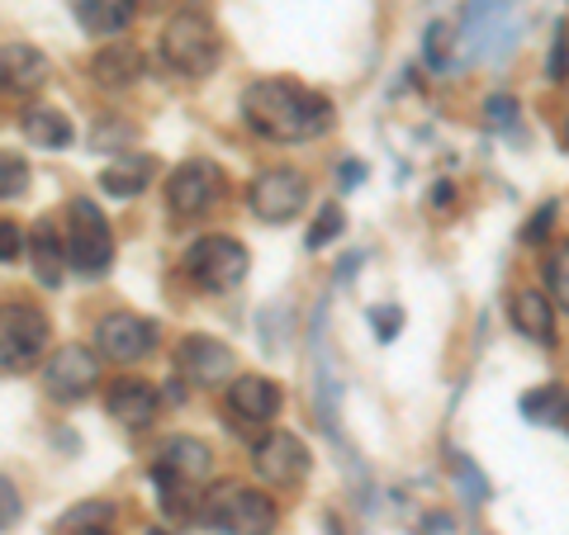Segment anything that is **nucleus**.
Returning <instances> with one entry per match:
<instances>
[{"label": "nucleus", "instance_id": "obj_1", "mask_svg": "<svg viewBox=\"0 0 569 535\" xmlns=\"http://www.w3.org/2000/svg\"><path fill=\"white\" fill-rule=\"evenodd\" d=\"M242 119H247V129L261 133V138H271V142H309V138L328 133L332 104L318 91H309V85L266 77V81L247 85Z\"/></svg>", "mask_w": 569, "mask_h": 535}, {"label": "nucleus", "instance_id": "obj_33", "mask_svg": "<svg viewBox=\"0 0 569 535\" xmlns=\"http://www.w3.org/2000/svg\"><path fill=\"white\" fill-rule=\"evenodd\" d=\"M0 503H6V516H0V526L14 531V522H20V493H14L10 478H6V484H0Z\"/></svg>", "mask_w": 569, "mask_h": 535}, {"label": "nucleus", "instance_id": "obj_15", "mask_svg": "<svg viewBox=\"0 0 569 535\" xmlns=\"http://www.w3.org/2000/svg\"><path fill=\"white\" fill-rule=\"evenodd\" d=\"M138 77H142V52L129 39H110L91 58V81L100 91H129V85H138Z\"/></svg>", "mask_w": 569, "mask_h": 535}, {"label": "nucleus", "instance_id": "obj_10", "mask_svg": "<svg viewBox=\"0 0 569 535\" xmlns=\"http://www.w3.org/2000/svg\"><path fill=\"white\" fill-rule=\"evenodd\" d=\"M96 351L114 365H138L157 351V327L138 313H104L96 323Z\"/></svg>", "mask_w": 569, "mask_h": 535}, {"label": "nucleus", "instance_id": "obj_22", "mask_svg": "<svg viewBox=\"0 0 569 535\" xmlns=\"http://www.w3.org/2000/svg\"><path fill=\"white\" fill-rule=\"evenodd\" d=\"M20 129H24V138L33 142V148H48V152H62L71 138V119L58 110V104H33V110H24V119H20Z\"/></svg>", "mask_w": 569, "mask_h": 535}, {"label": "nucleus", "instance_id": "obj_31", "mask_svg": "<svg viewBox=\"0 0 569 535\" xmlns=\"http://www.w3.org/2000/svg\"><path fill=\"white\" fill-rule=\"evenodd\" d=\"M451 58V29L447 24H427V62H447Z\"/></svg>", "mask_w": 569, "mask_h": 535}, {"label": "nucleus", "instance_id": "obj_6", "mask_svg": "<svg viewBox=\"0 0 569 535\" xmlns=\"http://www.w3.org/2000/svg\"><path fill=\"white\" fill-rule=\"evenodd\" d=\"M48 336H52V327H48V313L39 309V303L6 299V313H0V365H6V374L24 370L29 361H39Z\"/></svg>", "mask_w": 569, "mask_h": 535}, {"label": "nucleus", "instance_id": "obj_16", "mask_svg": "<svg viewBox=\"0 0 569 535\" xmlns=\"http://www.w3.org/2000/svg\"><path fill=\"white\" fill-rule=\"evenodd\" d=\"M508 317H512V327H518L527 342H537V346H550L556 342V299L541 294V290H518L508 303Z\"/></svg>", "mask_w": 569, "mask_h": 535}, {"label": "nucleus", "instance_id": "obj_13", "mask_svg": "<svg viewBox=\"0 0 569 535\" xmlns=\"http://www.w3.org/2000/svg\"><path fill=\"white\" fill-rule=\"evenodd\" d=\"M228 413H233L238 422L266 426V422L280 413V388H276V380H266V374H238V380L228 384Z\"/></svg>", "mask_w": 569, "mask_h": 535}, {"label": "nucleus", "instance_id": "obj_24", "mask_svg": "<svg viewBox=\"0 0 569 535\" xmlns=\"http://www.w3.org/2000/svg\"><path fill=\"white\" fill-rule=\"evenodd\" d=\"M342 228H347L342 204H323V209H318V219H313V228H309V246L318 252V246L337 242V238H342Z\"/></svg>", "mask_w": 569, "mask_h": 535}, {"label": "nucleus", "instance_id": "obj_7", "mask_svg": "<svg viewBox=\"0 0 569 535\" xmlns=\"http://www.w3.org/2000/svg\"><path fill=\"white\" fill-rule=\"evenodd\" d=\"M176 370H181V380L190 388H228L238 380V355L228 351L219 336L194 332L176 346Z\"/></svg>", "mask_w": 569, "mask_h": 535}, {"label": "nucleus", "instance_id": "obj_36", "mask_svg": "<svg viewBox=\"0 0 569 535\" xmlns=\"http://www.w3.org/2000/svg\"><path fill=\"white\" fill-rule=\"evenodd\" d=\"M71 535H110V531H104V526H77Z\"/></svg>", "mask_w": 569, "mask_h": 535}, {"label": "nucleus", "instance_id": "obj_19", "mask_svg": "<svg viewBox=\"0 0 569 535\" xmlns=\"http://www.w3.org/2000/svg\"><path fill=\"white\" fill-rule=\"evenodd\" d=\"M62 256H67V238L58 233V219H39L33 223V238H29V261H33V275L48 290L62 284Z\"/></svg>", "mask_w": 569, "mask_h": 535}, {"label": "nucleus", "instance_id": "obj_9", "mask_svg": "<svg viewBox=\"0 0 569 535\" xmlns=\"http://www.w3.org/2000/svg\"><path fill=\"white\" fill-rule=\"evenodd\" d=\"M305 204H309V181L295 166H271L247 185V209H252L261 223H284Z\"/></svg>", "mask_w": 569, "mask_h": 535}, {"label": "nucleus", "instance_id": "obj_3", "mask_svg": "<svg viewBox=\"0 0 569 535\" xmlns=\"http://www.w3.org/2000/svg\"><path fill=\"white\" fill-rule=\"evenodd\" d=\"M247 265H252V256H247V246L233 242V238H200L181 256L186 280L194 284V290H204V294L238 290V284L247 280Z\"/></svg>", "mask_w": 569, "mask_h": 535}, {"label": "nucleus", "instance_id": "obj_38", "mask_svg": "<svg viewBox=\"0 0 569 535\" xmlns=\"http://www.w3.org/2000/svg\"><path fill=\"white\" fill-rule=\"evenodd\" d=\"M148 535H167V531H148Z\"/></svg>", "mask_w": 569, "mask_h": 535}, {"label": "nucleus", "instance_id": "obj_32", "mask_svg": "<svg viewBox=\"0 0 569 535\" xmlns=\"http://www.w3.org/2000/svg\"><path fill=\"white\" fill-rule=\"evenodd\" d=\"M370 323H376L380 342H395L399 327H403V313H399V309H370Z\"/></svg>", "mask_w": 569, "mask_h": 535}, {"label": "nucleus", "instance_id": "obj_23", "mask_svg": "<svg viewBox=\"0 0 569 535\" xmlns=\"http://www.w3.org/2000/svg\"><path fill=\"white\" fill-rule=\"evenodd\" d=\"M546 284H550V299L560 303V309H569V238L550 252L546 261Z\"/></svg>", "mask_w": 569, "mask_h": 535}, {"label": "nucleus", "instance_id": "obj_28", "mask_svg": "<svg viewBox=\"0 0 569 535\" xmlns=\"http://www.w3.org/2000/svg\"><path fill=\"white\" fill-rule=\"evenodd\" d=\"M550 223H556V204H541L537 213L527 219V228H522V242H531V246H541L546 238H550Z\"/></svg>", "mask_w": 569, "mask_h": 535}, {"label": "nucleus", "instance_id": "obj_27", "mask_svg": "<svg viewBox=\"0 0 569 535\" xmlns=\"http://www.w3.org/2000/svg\"><path fill=\"white\" fill-rule=\"evenodd\" d=\"M550 81H569V29L556 24V43H550V62H546Z\"/></svg>", "mask_w": 569, "mask_h": 535}, {"label": "nucleus", "instance_id": "obj_29", "mask_svg": "<svg viewBox=\"0 0 569 535\" xmlns=\"http://www.w3.org/2000/svg\"><path fill=\"white\" fill-rule=\"evenodd\" d=\"M485 119L493 123V129H508V123L518 119V100L512 95H489L485 100Z\"/></svg>", "mask_w": 569, "mask_h": 535}, {"label": "nucleus", "instance_id": "obj_25", "mask_svg": "<svg viewBox=\"0 0 569 535\" xmlns=\"http://www.w3.org/2000/svg\"><path fill=\"white\" fill-rule=\"evenodd\" d=\"M522 417L531 422H560V388H531V394H522Z\"/></svg>", "mask_w": 569, "mask_h": 535}, {"label": "nucleus", "instance_id": "obj_4", "mask_svg": "<svg viewBox=\"0 0 569 535\" xmlns=\"http://www.w3.org/2000/svg\"><path fill=\"white\" fill-rule=\"evenodd\" d=\"M204 516L219 535H271L276 531V503L242 484H223L219 493H209Z\"/></svg>", "mask_w": 569, "mask_h": 535}, {"label": "nucleus", "instance_id": "obj_34", "mask_svg": "<svg viewBox=\"0 0 569 535\" xmlns=\"http://www.w3.org/2000/svg\"><path fill=\"white\" fill-rule=\"evenodd\" d=\"M104 516H110V507H96V503H86V507H77V512H71L62 526H67V531H77L81 522H86V526H96V522H104Z\"/></svg>", "mask_w": 569, "mask_h": 535}, {"label": "nucleus", "instance_id": "obj_2", "mask_svg": "<svg viewBox=\"0 0 569 535\" xmlns=\"http://www.w3.org/2000/svg\"><path fill=\"white\" fill-rule=\"evenodd\" d=\"M157 48H162V62L176 71V77L194 81V77H209L213 62H219V29L209 24V14L181 10V14H171V20L162 24Z\"/></svg>", "mask_w": 569, "mask_h": 535}, {"label": "nucleus", "instance_id": "obj_14", "mask_svg": "<svg viewBox=\"0 0 569 535\" xmlns=\"http://www.w3.org/2000/svg\"><path fill=\"white\" fill-rule=\"evenodd\" d=\"M0 77H6L10 95H33V91H43L48 85L52 62L33 43H6L0 48Z\"/></svg>", "mask_w": 569, "mask_h": 535}, {"label": "nucleus", "instance_id": "obj_8", "mask_svg": "<svg viewBox=\"0 0 569 535\" xmlns=\"http://www.w3.org/2000/svg\"><path fill=\"white\" fill-rule=\"evenodd\" d=\"M219 200H223V171L213 162H204V157H190V162H181L171 171L167 209L176 219H200V213H209Z\"/></svg>", "mask_w": 569, "mask_h": 535}, {"label": "nucleus", "instance_id": "obj_30", "mask_svg": "<svg viewBox=\"0 0 569 535\" xmlns=\"http://www.w3.org/2000/svg\"><path fill=\"white\" fill-rule=\"evenodd\" d=\"M20 252H24V242H20V223L0 219V261H6V265H20Z\"/></svg>", "mask_w": 569, "mask_h": 535}, {"label": "nucleus", "instance_id": "obj_21", "mask_svg": "<svg viewBox=\"0 0 569 535\" xmlns=\"http://www.w3.org/2000/svg\"><path fill=\"white\" fill-rule=\"evenodd\" d=\"M162 470L190 478V484H204L209 470H213V451L200 436H171L162 445Z\"/></svg>", "mask_w": 569, "mask_h": 535}, {"label": "nucleus", "instance_id": "obj_26", "mask_svg": "<svg viewBox=\"0 0 569 535\" xmlns=\"http://www.w3.org/2000/svg\"><path fill=\"white\" fill-rule=\"evenodd\" d=\"M24 185H29L24 157L20 152H6V157H0V194H6V200H20Z\"/></svg>", "mask_w": 569, "mask_h": 535}, {"label": "nucleus", "instance_id": "obj_11", "mask_svg": "<svg viewBox=\"0 0 569 535\" xmlns=\"http://www.w3.org/2000/svg\"><path fill=\"white\" fill-rule=\"evenodd\" d=\"M252 470L266 484L295 488V484H305V474H309V445L290 432H271L252 445Z\"/></svg>", "mask_w": 569, "mask_h": 535}, {"label": "nucleus", "instance_id": "obj_37", "mask_svg": "<svg viewBox=\"0 0 569 535\" xmlns=\"http://www.w3.org/2000/svg\"><path fill=\"white\" fill-rule=\"evenodd\" d=\"M142 6H148V10H162V6H171V0H142Z\"/></svg>", "mask_w": 569, "mask_h": 535}, {"label": "nucleus", "instance_id": "obj_17", "mask_svg": "<svg viewBox=\"0 0 569 535\" xmlns=\"http://www.w3.org/2000/svg\"><path fill=\"white\" fill-rule=\"evenodd\" d=\"M104 407H110V417L119 426H133V432H142V426H152L157 417V388L148 380H114L110 384V398H104Z\"/></svg>", "mask_w": 569, "mask_h": 535}, {"label": "nucleus", "instance_id": "obj_5", "mask_svg": "<svg viewBox=\"0 0 569 535\" xmlns=\"http://www.w3.org/2000/svg\"><path fill=\"white\" fill-rule=\"evenodd\" d=\"M67 261L81 275H104L114 261V238L110 223L91 200H71L67 204Z\"/></svg>", "mask_w": 569, "mask_h": 535}, {"label": "nucleus", "instance_id": "obj_20", "mask_svg": "<svg viewBox=\"0 0 569 535\" xmlns=\"http://www.w3.org/2000/svg\"><path fill=\"white\" fill-rule=\"evenodd\" d=\"M152 171H157L152 157H142V152H119L114 162L100 171V190L114 194V200H133V194L152 181Z\"/></svg>", "mask_w": 569, "mask_h": 535}, {"label": "nucleus", "instance_id": "obj_12", "mask_svg": "<svg viewBox=\"0 0 569 535\" xmlns=\"http://www.w3.org/2000/svg\"><path fill=\"white\" fill-rule=\"evenodd\" d=\"M100 351H86V346H58V355L48 361L43 370V388L58 403H81L96 394V380H100V365H96Z\"/></svg>", "mask_w": 569, "mask_h": 535}, {"label": "nucleus", "instance_id": "obj_35", "mask_svg": "<svg viewBox=\"0 0 569 535\" xmlns=\"http://www.w3.org/2000/svg\"><path fill=\"white\" fill-rule=\"evenodd\" d=\"M512 0H470V20H489V14H498V10H508Z\"/></svg>", "mask_w": 569, "mask_h": 535}, {"label": "nucleus", "instance_id": "obj_18", "mask_svg": "<svg viewBox=\"0 0 569 535\" xmlns=\"http://www.w3.org/2000/svg\"><path fill=\"white\" fill-rule=\"evenodd\" d=\"M71 20H77L91 39H119L133 24V0H67Z\"/></svg>", "mask_w": 569, "mask_h": 535}, {"label": "nucleus", "instance_id": "obj_39", "mask_svg": "<svg viewBox=\"0 0 569 535\" xmlns=\"http://www.w3.org/2000/svg\"><path fill=\"white\" fill-rule=\"evenodd\" d=\"M565 142H569V129H565Z\"/></svg>", "mask_w": 569, "mask_h": 535}]
</instances>
